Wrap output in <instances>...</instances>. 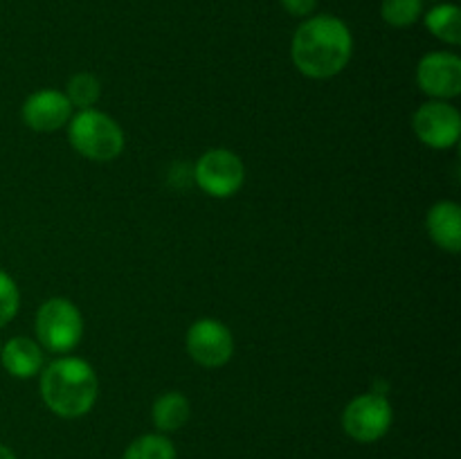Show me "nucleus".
<instances>
[{
    "label": "nucleus",
    "mask_w": 461,
    "mask_h": 459,
    "mask_svg": "<svg viewBox=\"0 0 461 459\" xmlns=\"http://www.w3.org/2000/svg\"><path fill=\"white\" fill-rule=\"evenodd\" d=\"M354 57V34L342 18L313 14L293 32L291 61L306 79L327 81L340 75Z\"/></svg>",
    "instance_id": "nucleus-1"
},
{
    "label": "nucleus",
    "mask_w": 461,
    "mask_h": 459,
    "mask_svg": "<svg viewBox=\"0 0 461 459\" xmlns=\"http://www.w3.org/2000/svg\"><path fill=\"white\" fill-rule=\"evenodd\" d=\"M39 394L54 417L81 418L97 403L99 376L79 356H57L41 369Z\"/></svg>",
    "instance_id": "nucleus-2"
},
{
    "label": "nucleus",
    "mask_w": 461,
    "mask_h": 459,
    "mask_svg": "<svg viewBox=\"0 0 461 459\" xmlns=\"http://www.w3.org/2000/svg\"><path fill=\"white\" fill-rule=\"evenodd\" d=\"M66 133L70 147L90 162H113L126 148V133L122 124L99 108L72 112Z\"/></svg>",
    "instance_id": "nucleus-3"
},
{
    "label": "nucleus",
    "mask_w": 461,
    "mask_h": 459,
    "mask_svg": "<svg viewBox=\"0 0 461 459\" xmlns=\"http://www.w3.org/2000/svg\"><path fill=\"white\" fill-rule=\"evenodd\" d=\"M86 324L79 306L68 297H48L34 315L36 342L48 354L66 356L81 345Z\"/></svg>",
    "instance_id": "nucleus-4"
},
{
    "label": "nucleus",
    "mask_w": 461,
    "mask_h": 459,
    "mask_svg": "<svg viewBox=\"0 0 461 459\" xmlns=\"http://www.w3.org/2000/svg\"><path fill=\"white\" fill-rule=\"evenodd\" d=\"M342 430L349 439L358 444H376L390 432L394 423V408L387 394L381 392H363L354 396L342 410Z\"/></svg>",
    "instance_id": "nucleus-5"
},
{
    "label": "nucleus",
    "mask_w": 461,
    "mask_h": 459,
    "mask_svg": "<svg viewBox=\"0 0 461 459\" xmlns=\"http://www.w3.org/2000/svg\"><path fill=\"white\" fill-rule=\"evenodd\" d=\"M194 183L210 198H232L246 184V162L232 148L203 151L194 165Z\"/></svg>",
    "instance_id": "nucleus-6"
},
{
    "label": "nucleus",
    "mask_w": 461,
    "mask_h": 459,
    "mask_svg": "<svg viewBox=\"0 0 461 459\" xmlns=\"http://www.w3.org/2000/svg\"><path fill=\"white\" fill-rule=\"evenodd\" d=\"M412 130L419 142L435 151L457 147L461 138L459 108L444 99H428L414 111Z\"/></svg>",
    "instance_id": "nucleus-7"
},
{
    "label": "nucleus",
    "mask_w": 461,
    "mask_h": 459,
    "mask_svg": "<svg viewBox=\"0 0 461 459\" xmlns=\"http://www.w3.org/2000/svg\"><path fill=\"white\" fill-rule=\"evenodd\" d=\"M185 349L198 367H225L234 356L232 328L216 318H198L185 333Z\"/></svg>",
    "instance_id": "nucleus-8"
},
{
    "label": "nucleus",
    "mask_w": 461,
    "mask_h": 459,
    "mask_svg": "<svg viewBox=\"0 0 461 459\" xmlns=\"http://www.w3.org/2000/svg\"><path fill=\"white\" fill-rule=\"evenodd\" d=\"M417 86L428 99L453 102L461 94V58L450 50H435L419 58Z\"/></svg>",
    "instance_id": "nucleus-9"
},
{
    "label": "nucleus",
    "mask_w": 461,
    "mask_h": 459,
    "mask_svg": "<svg viewBox=\"0 0 461 459\" xmlns=\"http://www.w3.org/2000/svg\"><path fill=\"white\" fill-rule=\"evenodd\" d=\"M72 104L68 102L66 93L57 88H41L27 94L21 106V120L27 129L36 133H57L66 129L70 122Z\"/></svg>",
    "instance_id": "nucleus-10"
},
{
    "label": "nucleus",
    "mask_w": 461,
    "mask_h": 459,
    "mask_svg": "<svg viewBox=\"0 0 461 459\" xmlns=\"http://www.w3.org/2000/svg\"><path fill=\"white\" fill-rule=\"evenodd\" d=\"M45 349L27 336H14L7 342H3L0 349V364L5 372L18 381H30L41 374L45 367Z\"/></svg>",
    "instance_id": "nucleus-11"
},
{
    "label": "nucleus",
    "mask_w": 461,
    "mask_h": 459,
    "mask_svg": "<svg viewBox=\"0 0 461 459\" xmlns=\"http://www.w3.org/2000/svg\"><path fill=\"white\" fill-rule=\"evenodd\" d=\"M426 232L439 250L461 252V207L455 201H437L426 214Z\"/></svg>",
    "instance_id": "nucleus-12"
},
{
    "label": "nucleus",
    "mask_w": 461,
    "mask_h": 459,
    "mask_svg": "<svg viewBox=\"0 0 461 459\" xmlns=\"http://www.w3.org/2000/svg\"><path fill=\"white\" fill-rule=\"evenodd\" d=\"M189 418H192V403L183 392L167 390L153 400L151 421L162 435H174V432L183 430Z\"/></svg>",
    "instance_id": "nucleus-13"
},
{
    "label": "nucleus",
    "mask_w": 461,
    "mask_h": 459,
    "mask_svg": "<svg viewBox=\"0 0 461 459\" xmlns=\"http://www.w3.org/2000/svg\"><path fill=\"white\" fill-rule=\"evenodd\" d=\"M423 25L441 43L457 48L461 43V9L453 3H437L428 12H423Z\"/></svg>",
    "instance_id": "nucleus-14"
},
{
    "label": "nucleus",
    "mask_w": 461,
    "mask_h": 459,
    "mask_svg": "<svg viewBox=\"0 0 461 459\" xmlns=\"http://www.w3.org/2000/svg\"><path fill=\"white\" fill-rule=\"evenodd\" d=\"M66 97L72 104L75 111H88V108H97V102L102 99V81L93 72H75L68 79Z\"/></svg>",
    "instance_id": "nucleus-15"
},
{
    "label": "nucleus",
    "mask_w": 461,
    "mask_h": 459,
    "mask_svg": "<svg viewBox=\"0 0 461 459\" xmlns=\"http://www.w3.org/2000/svg\"><path fill=\"white\" fill-rule=\"evenodd\" d=\"M122 459H178L174 441L162 432H147L126 446Z\"/></svg>",
    "instance_id": "nucleus-16"
},
{
    "label": "nucleus",
    "mask_w": 461,
    "mask_h": 459,
    "mask_svg": "<svg viewBox=\"0 0 461 459\" xmlns=\"http://www.w3.org/2000/svg\"><path fill=\"white\" fill-rule=\"evenodd\" d=\"M426 0H381V18L394 30H408L421 21Z\"/></svg>",
    "instance_id": "nucleus-17"
},
{
    "label": "nucleus",
    "mask_w": 461,
    "mask_h": 459,
    "mask_svg": "<svg viewBox=\"0 0 461 459\" xmlns=\"http://www.w3.org/2000/svg\"><path fill=\"white\" fill-rule=\"evenodd\" d=\"M21 310V288L16 279L0 268V328L7 327Z\"/></svg>",
    "instance_id": "nucleus-18"
},
{
    "label": "nucleus",
    "mask_w": 461,
    "mask_h": 459,
    "mask_svg": "<svg viewBox=\"0 0 461 459\" xmlns=\"http://www.w3.org/2000/svg\"><path fill=\"white\" fill-rule=\"evenodd\" d=\"M286 14H291L293 18H309L313 16L315 9H318V0H279Z\"/></svg>",
    "instance_id": "nucleus-19"
},
{
    "label": "nucleus",
    "mask_w": 461,
    "mask_h": 459,
    "mask_svg": "<svg viewBox=\"0 0 461 459\" xmlns=\"http://www.w3.org/2000/svg\"><path fill=\"white\" fill-rule=\"evenodd\" d=\"M0 459H18V457H16V453L9 448V446L0 444Z\"/></svg>",
    "instance_id": "nucleus-20"
},
{
    "label": "nucleus",
    "mask_w": 461,
    "mask_h": 459,
    "mask_svg": "<svg viewBox=\"0 0 461 459\" xmlns=\"http://www.w3.org/2000/svg\"><path fill=\"white\" fill-rule=\"evenodd\" d=\"M0 349H3V342H0Z\"/></svg>",
    "instance_id": "nucleus-21"
},
{
    "label": "nucleus",
    "mask_w": 461,
    "mask_h": 459,
    "mask_svg": "<svg viewBox=\"0 0 461 459\" xmlns=\"http://www.w3.org/2000/svg\"><path fill=\"white\" fill-rule=\"evenodd\" d=\"M435 3H441V0H435Z\"/></svg>",
    "instance_id": "nucleus-22"
}]
</instances>
